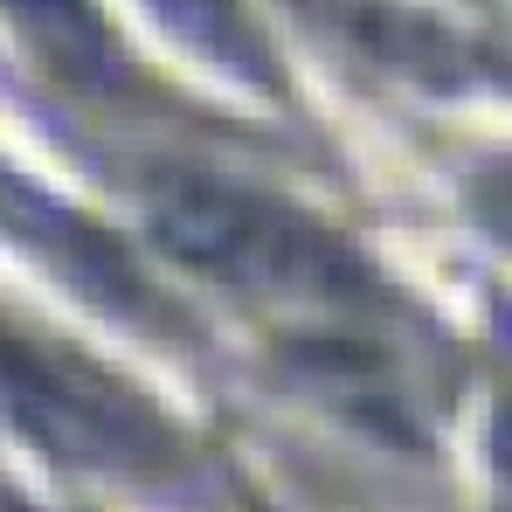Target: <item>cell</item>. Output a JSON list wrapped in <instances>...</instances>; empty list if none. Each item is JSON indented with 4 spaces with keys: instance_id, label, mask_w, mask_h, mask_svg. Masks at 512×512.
I'll list each match as a JSON object with an SVG mask.
<instances>
[{
    "instance_id": "cell-2",
    "label": "cell",
    "mask_w": 512,
    "mask_h": 512,
    "mask_svg": "<svg viewBox=\"0 0 512 512\" xmlns=\"http://www.w3.org/2000/svg\"><path fill=\"white\" fill-rule=\"evenodd\" d=\"M0 14L28 21L35 42H49L56 56H84V49H97V35L84 28V0H0Z\"/></svg>"
},
{
    "instance_id": "cell-1",
    "label": "cell",
    "mask_w": 512,
    "mask_h": 512,
    "mask_svg": "<svg viewBox=\"0 0 512 512\" xmlns=\"http://www.w3.org/2000/svg\"><path fill=\"white\" fill-rule=\"evenodd\" d=\"M0 402L14 409V423L28 436H42L63 457H84V464H139L146 450H160V429L132 402L104 395L97 381L70 374L49 353H35L7 326H0Z\"/></svg>"
}]
</instances>
